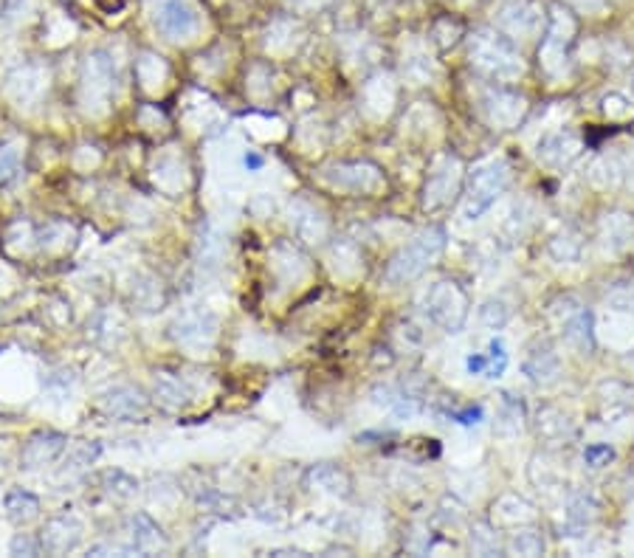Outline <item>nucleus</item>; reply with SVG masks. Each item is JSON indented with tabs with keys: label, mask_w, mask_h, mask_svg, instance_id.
<instances>
[{
	"label": "nucleus",
	"mask_w": 634,
	"mask_h": 558,
	"mask_svg": "<svg viewBox=\"0 0 634 558\" xmlns=\"http://www.w3.org/2000/svg\"><path fill=\"white\" fill-rule=\"evenodd\" d=\"M4 507H6V514H9L12 522L26 525L40 514V499L34 494H29V491H23V488H14V491L6 494Z\"/></svg>",
	"instance_id": "nucleus-11"
},
{
	"label": "nucleus",
	"mask_w": 634,
	"mask_h": 558,
	"mask_svg": "<svg viewBox=\"0 0 634 558\" xmlns=\"http://www.w3.org/2000/svg\"><path fill=\"white\" fill-rule=\"evenodd\" d=\"M564 336H567L570 341H575L578 347H592V316L586 308L575 305V311L567 313V319H564Z\"/></svg>",
	"instance_id": "nucleus-13"
},
{
	"label": "nucleus",
	"mask_w": 634,
	"mask_h": 558,
	"mask_svg": "<svg viewBox=\"0 0 634 558\" xmlns=\"http://www.w3.org/2000/svg\"><path fill=\"white\" fill-rule=\"evenodd\" d=\"M505 367H508V353H505V344L497 339V341H490V364L485 367V376L499 378L505 372Z\"/></svg>",
	"instance_id": "nucleus-19"
},
{
	"label": "nucleus",
	"mask_w": 634,
	"mask_h": 558,
	"mask_svg": "<svg viewBox=\"0 0 634 558\" xmlns=\"http://www.w3.org/2000/svg\"><path fill=\"white\" fill-rule=\"evenodd\" d=\"M485 367H488L485 356H471V358H468V372H474V376H477V372H485Z\"/></svg>",
	"instance_id": "nucleus-25"
},
{
	"label": "nucleus",
	"mask_w": 634,
	"mask_h": 558,
	"mask_svg": "<svg viewBox=\"0 0 634 558\" xmlns=\"http://www.w3.org/2000/svg\"><path fill=\"white\" fill-rule=\"evenodd\" d=\"M615 457V451L609 449V446H590L583 451V460L590 462V465H603V462H609Z\"/></svg>",
	"instance_id": "nucleus-23"
},
{
	"label": "nucleus",
	"mask_w": 634,
	"mask_h": 558,
	"mask_svg": "<svg viewBox=\"0 0 634 558\" xmlns=\"http://www.w3.org/2000/svg\"><path fill=\"white\" fill-rule=\"evenodd\" d=\"M153 389H155L158 404L167 406V409H181V406H186V401H190V392H186V386L175 376H170V372H161V376L155 378V384H153Z\"/></svg>",
	"instance_id": "nucleus-12"
},
{
	"label": "nucleus",
	"mask_w": 634,
	"mask_h": 558,
	"mask_svg": "<svg viewBox=\"0 0 634 558\" xmlns=\"http://www.w3.org/2000/svg\"><path fill=\"white\" fill-rule=\"evenodd\" d=\"M452 417H454L457 423H462V426H474V423H480V421H482V409H480V406H471V409L454 412Z\"/></svg>",
	"instance_id": "nucleus-24"
},
{
	"label": "nucleus",
	"mask_w": 634,
	"mask_h": 558,
	"mask_svg": "<svg viewBox=\"0 0 634 558\" xmlns=\"http://www.w3.org/2000/svg\"><path fill=\"white\" fill-rule=\"evenodd\" d=\"M445 246V231L443 228H426L420 237H415L404 251H397L392 263L384 271V279L389 285L406 283V279H415L426 271V265L437 257Z\"/></svg>",
	"instance_id": "nucleus-1"
},
{
	"label": "nucleus",
	"mask_w": 634,
	"mask_h": 558,
	"mask_svg": "<svg viewBox=\"0 0 634 558\" xmlns=\"http://www.w3.org/2000/svg\"><path fill=\"white\" fill-rule=\"evenodd\" d=\"M20 172V153L14 147L0 150V183H9Z\"/></svg>",
	"instance_id": "nucleus-18"
},
{
	"label": "nucleus",
	"mask_w": 634,
	"mask_h": 558,
	"mask_svg": "<svg viewBox=\"0 0 634 558\" xmlns=\"http://www.w3.org/2000/svg\"><path fill=\"white\" fill-rule=\"evenodd\" d=\"M527 372H530V378L533 381H550V378H555L558 376V358H555V353L550 350V347H545L542 353H533L530 356V361H527Z\"/></svg>",
	"instance_id": "nucleus-14"
},
{
	"label": "nucleus",
	"mask_w": 634,
	"mask_h": 558,
	"mask_svg": "<svg viewBox=\"0 0 634 558\" xmlns=\"http://www.w3.org/2000/svg\"><path fill=\"white\" fill-rule=\"evenodd\" d=\"M105 485H107L110 494L122 497V499L133 497L135 488H138V482H135L133 477H127L125 471H107V474H105Z\"/></svg>",
	"instance_id": "nucleus-16"
},
{
	"label": "nucleus",
	"mask_w": 634,
	"mask_h": 558,
	"mask_svg": "<svg viewBox=\"0 0 634 558\" xmlns=\"http://www.w3.org/2000/svg\"><path fill=\"white\" fill-rule=\"evenodd\" d=\"M513 550L519 555H538L545 550V542L542 536H536V533H519V536L513 539Z\"/></svg>",
	"instance_id": "nucleus-21"
},
{
	"label": "nucleus",
	"mask_w": 634,
	"mask_h": 558,
	"mask_svg": "<svg viewBox=\"0 0 634 558\" xmlns=\"http://www.w3.org/2000/svg\"><path fill=\"white\" fill-rule=\"evenodd\" d=\"M482 321L488 324V328H505V321H508V308L502 305V302H485V308L480 311Z\"/></svg>",
	"instance_id": "nucleus-20"
},
{
	"label": "nucleus",
	"mask_w": 634,
	"mask_h": 558,
	"mask_svg": "<svg viewBox=\"0 0 634 558\" xmlns=\"http://www.w3.org/2000/svg\"><path fill=\"white\" fill-rule=\"evenodd\" d=\"M172 336L183 344H203L215 336V319L209 313H192L175 321Z\"/></svg>",
	"instance_id": "nucleus-10"
},
{
	"label": "nucleus",
	"mask_w": 634,
	"mask_h": 558,
	"mask_svg": "<svg viewBox=\"0 0 634 558\" xmlns=\"http://www.w3.org/2000/svg\"><path fill=\"white\" fill-rule=\"evenodd\" d=\"M99 454H102V446H99V443H77L74 449L68 451L65 465H70V469H82V465H90Z\"/></svg>",
	"instance_id": "nucleus-17"
},
{
	"label": "nucleus",
	"mask_w": 634,
	"mask_h": 558,
	"mask_svg": "<svg viewBox=\"0 0 634 558\" xmlns=\"http://www.w3.org/2000/svg\"><path fill=\"white\" fill-rule=\"evenodd\" d=\"M313 482L322 485L324 491H331V494H347V477L333 469V465H319V469H313Z\"/></svg>",
	"instance_id": "nucleus-15"
},
{
	"label": "nucleus",
	"mask_w": 634,
	"mask_h": 558,
	"mask_svg": "<svg viewBox=\"0 0 634 558\" xmlns=\"http://www.w3.org/2000/svg\"><path fill=\"white\" fill-rule=\"evenodd\" d=\"M130 530H133V544L130 550L135 553H155L167 547V539H163L161 527L147 516V514H135L130 519Z\"/></svg>",
	"instance_id": "nucleus-9"
},
{
	"label": "nucleus",
	"mask_w": 634,
	"mask_h": 558,
	"mask_svg": "<svg viewBox=\"0 0 634 558\" xmlns=\"http://www.w3.org/2000/svg\"><path fill=\"white\" fill-rule=\"evenodd\" d=\"M79 542H82V522L74 519V516L51 519L49 525L42 527V536H40V544L45 547V553H51V555H62V553L77 550Z\"/></svg>",
	"instance_id": "nucleus-7"
},
{
	"label": "nucleus",
	"mask_w": 634,
	"mask_h": 558,
	"mask_svg": "<svg viewBox=\"0 0 634 558\" xmlns=\"http://www.w3.org/2000/svg\"><path fill=\"white\" fill-rule=\"evenodd\" d=\"M426 313L432 321H437L440 328L449 333H457L462 328V321L468 316V302L465 293L454 283H437L426 293Z\"/></svg>",
	"instance_id": "nucleus-3"
},
{
	"label": "nucleus",
	"mask_w": 634,
	"mask_h": 558,
	"mask_svg": "<svg viewBox=\"0 0 634 558\" xmlns=\"http://www.w3.org/2000/svg\"><path fill=\"white\" fill-rule=\"evenodd\" d=\"M246 167H248V170H260V167H263V158L254 155V153H248V155H246Z\"/></svg>",
	"instance_id": "nucleus-26"
},
{
	"label": "nucleus",
	"mask_w": 634,
	"mask_h": 558,
	"mask_svg": "<svg viewBox=\"0 0 634 558\" xmlns=\"http://www.w3.org/2000/svg\"><path fill=\"white\" fill-rule=\"evenodd\" d=\"M155 26L167 34L170 40H186L198 29L195 12L183 4V0H158L155 6Z\"/></svg>",
	"instance_id": "nucleus-5"
},
{
	"label": "nucleus",
	"mask_w": 634,
	"mask_h": 558,
	"mask_svg": "<svg viewBox=\"0 0 634 558\" xmlns=\"http://www.w3.org/2000/svg\"><path fill=\"white\" fill-rule=\"evenodd\" d=\"M102 409L116 421H141L147 414V398L133 386H110L102 392Z\"/></svg>",
	"instance_id": "nucleus-6"
},
{
	"label": "nucleus",
	"mask_w": 634,
	"mask_h": 558,
	"mask_svg": "<svg viewBox=\"0 0 634 558\" xmlns=\"http://www.w3.org/2000/svg\"><path fill=\"white\" fill-rule=\"evenodd\" d=\"M471 57L480 71L493 79H510L522 71L519 54H516L513 45L502 40L499 34H488V32L477 34L471 45Z\"/></svg>",
	"instance_id": "nucleus-2"
},
{
	"label": "nucleus",
	"mask_w": 634,
	"mask_h": 558,
	"mask_svg": "<svg viewBox=\"0 0 634 558\" xmlns=\"http://www.w3.org/2000/svg\"><path fill=\"white\" fill-rule=\"evenodd\" d=\"M65 446H68V440L60 432H40V434H34L29 443H26V449H23V457H20L23 469H40V465L54 462L65 451Z\"/></svg>",
	"instance_id": "nucleus-8"
},
{
	"label": "nucleus",
	"mask_w": 634,
	"mask_h": 558,
	"mask_svg": "<svg viewBox=\"0 0 634 558\" xmlns=\"http://www.w3.org/2000/svg\"><path fill=\"white\" fill-rule=\"evenodd\" d=\"M508 186V164L505 161H490V164L474 170L468 181V215L477 218L499 198V192Z\"/></svg>",
	"instance_id": "nucleus-4"
},
{
	"label": "nucleus",
	"mask_w": 634,
	"mask_h": 558,
	"mask_svg": "<svg viewBox=\"0 0 634 558\" xmlns=\"http://www.w3.org/2000/svg\"><path fill=\"white\" fill-rule=\"evenodd\" d=\"M12 555H37L40 553V544L29 536V533H20V536L12 539Z\"/></svg>",
	"instance_id": "nucleus-22"
}]
</instances>
